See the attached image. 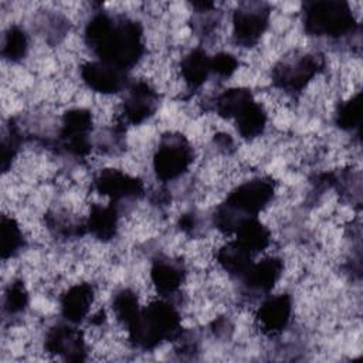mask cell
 Masks as SVG:
<instances>
[{
  "instance_id": "1",
  "label": "cell",
  "mask_w": 363,
  "mask_h": 363,
  "mask_svg": "<svg viewBox=\"0 0 363 363\" xmlns=\"http://www.w3.org/2000/svg\"><path fill=\"white\" fill-rule=\"evenodd\" d=\"M84 40L99 61L126 72L142 60L145 52L140 24L122 14L95 13L85 26Z\"/></svg>"
},
{
  "instance_id": "2",
  "label": "cell",
  "mask_w": 363,
  "mask_h": 363,
  "mask_svg": "<svg viewBox=\"0 0 363 363\" xmlns=\"http://www.w3.org/2000/svg\"><path fill=\"white\" fill-rule=\"evenodd\" d=\"M180 323L177 308L166 299H156L140 309L128 333L135 346L153 349L164 342L177 340L182 335Z\"/></svg>"
},
{
  "instance_id": "3",
  "label": "cell",
  "mask_w": 363,
  "mask_h": 363,
  "mask_svg": "<svg viewBox=\"0 0 363 363\" xmlns=\"http://www.w3.org/2000/svg\"><path fill=\"white\" fill-rule=\"evenodd\" d=\"M356 20L346 1L322 0L311 1L303 9V26L311 35L342 38L350 34Z\"/></svg>"
},
{
  "instance_id": "4",
  "label": "cell",
  "mask_w": 363,
  "mask_h": 363,
  "mask_svg": "<svg viewBox=\"0 0 363 363\" xmlns=\"http://www.w3.org/2000/svg\"><path fill=\"white\" fill-rule=\"evenodd\" d=\"M193 159V147L183 135L162 136L153 155L155 174L162 182L176 180L189 170Z\"/></svg>"
},
{
  "instance_id": "5",
  "label": "cell",
  "mask_w": 363,
  "mask_h": 363,
  "mask_svg": "<svg viewBox=\"0 0 363 363\" xmlns=\"http://www.w3.org/2000/svg\"><path fill=\"white\" fill-rule=\"evenodd\" d=\"M275 194V183L271 177H254L235 186L224 201V207L240 220L257 217L267 208Z\"/></svg>"
},
{
  "instance_id": "6",
  "label": "cell",
  "mask_w": 363,
  "mask_h": 363,
  "mask_svg": "<svg viewBox=\"0 0 363 363\" xmlns=\"http://www.w3.org/2000/svg\"><path fill=\"white\" fill-rule=\"evenodd\" d=\"M322 69V61L313 54L286 57L272 69V82L285 94H299Z\"/></svg>"
},
{
  "instance_id": "7",
  "label": "cell",
  "mask_w": 363,
  "mask_h": 363,
  "mask_svg": "<svg viewBox=\"0 0 363 363\" xmlns=\"http://www.w3.org/2000/svg\"><path fill=\"white\" fill-rule=\"evenodd\" d=\"M92 190L102 197H108L111 203H119L122 200L138 199L143 194V182L119 169H102L92 182Z\"/></svg>"
},
{
  "instance_id": "8",
  "label": "cell",
  "mask_w": 363,
  "mask_h": 363,
  "mask_svg": "<svg viewBox=\"0 0 363 363\" xmlns=\"http://www.w3.org/2000/svg\"><path fill=\"white\" fill-rule=\"evenodd\" d=\"M269 9L262 3L242 4L233 13V37L241 47L255 45L268 27Z\"/></svg>"
},
{
  "instance_id": "9",
  "label": "cell",
  "mask_w": 363,
  "mask_h": 363,
  "mask_svg": "<svg viewBox=\"0 0 363 363\" xmlns=\"http://www.w3.org/2000/svg\"><path fill=\"white\" fill-rule=\"evenodd\" d=\"M79 75L88 89L102 96L125 91L129 84L126 71L99 60L82 64Z\"/></svg>"
},
{
  "instance_id": "10",
  "label": "cell",
  "mask_w": 363,
  "mask_h": 363,
  "mask_svg": "<svg viewBox=\"0 0 363 363\" xmlns=\"http://www.w3.org/2000/svg\"><path fill=\"white\" fill-rule=\"evenodd\" d=\"M126 96L122 102L121 119L123 122L139 125L149 119L157 106V92L146 79H135L126 86Z\"/></svg>"
},
{
  "instance_id": "11",
  "label": "cell",
  "mask_w": 363,
  "mask_h": 363,
  "mask_svg": "<svg viewBox=\"0 0 363 363\" xmlns=\"http://www.w3.org/2000/svg\"><path fill=\"white\" fill-rule=\"evenodd\" d=\"M292 316V299L288 294H277L265 298L255 312V325L265 336L282 333Z\"/></svg>"
},
{
  "instance_id": "12",
  "label": "cell",
  "mask_w": 363,
  "mask_h": 363,
  "mask_svg": "<svg viewBox=\"0 0 363 363\" xmlns=\"http://www.w3.org/2000/svg\"><path fill=\"white\" fill-rule=\"evenodd\" d=\"M94 302V285L89 282H78L65 289L60 296V311L67 323L79 325L91 316Z\"/></svg>"
},
{
  "instance_id": "13",
  "label": "cell",
  "mask_w": 363,
  "mask_h": 363,
  "mask_svg": "<svg viewBox=\"0 0 363 363\" xmlns=\"http://www.w3.org/2000/svg\"><path fill=\"white\" fill-rule=\"evenodd\" d=\"M44 349L50 354H58L67 360H84L86 353L84 335L71 323L51 328L45 336Z\"/></svg>"
},
{
  "instance_id": "14",
  "label": "cell",
  "mask_w": 363,
  "mask_h": 363,
  "mask_svg": "<svg viewBox=\"0 0 363 363\" xmlns=\"http://www.w3.org/2000/svg\"><path fill=\"white\" fill-rule=\"evenodd\" d=\"M284 274V261L277 255H267L254 261L241 277L244 285L255 294H269Z\"/></svg>"
},
{
  "instance_id": "15",
  "label": "cell",
  "mask_w": 363,
  "mask_h": 363,
  "mask_svg": "<svg viewBox=\"0 0 363 363\" xmlns=\"http://www.w3.org/2000/svg\"><path fill=\"white\" fill-rule=\"evenodd\" d=\"M231 119L234 121L240 136L242 139L252 140L264 133L268 122V113L264 105L251 95L240 105Z\"/></svg>"
},
{
  "instance_id": "16",
  "label": "cell",
  "mask_w": 363,
  "mask_h": 363,
  "mask_svg": "<svg viewBox=\"0 0 363 363\" xmlns=\"http://www.w3.org/2000/svg\"><path fill=\"white\" fill-rule=\"evenodd\" d=\"M85 230L96 240L106 242L119 230V210L115 203L92 204L85 220Z\"/></svg>"
},
{
  "instance_id": "17",
  "label": "cell",
  "mask_w": 363,
  "mask_h": 363,
  "mask_svg": "<svg viewBox=\"0 0 363 363\" xmlns=\"http://www.w3.org/2000/svg\"><path fill=\"white\" fill-rule=\"evenodd\" d=\"M231 234H234L233 241L254 257L265 251L271 244L269 228L257 217H244Z\"/></svg>"
},
{
  "instance_id": "18",
  "label": "cell",
  "mask_w": 363,
  "mask_h": 363,
  "mask_svg": "<svg viewBox=\"0 0 363 363\" xmlns=\"http://www.w3.org/2000/svg\"><path fill=\"white\" fill-rule=\"evenodd\" d=\"M150 282L162 296L176 294L186 281V269L177 261L170 258L155 259L150 267Z\"/></svg>"
},
{
  "instance_id": "19",
  "label": "cell",
  "mask_w": 363,
  "mask_h": 363,
  "mask_svg": "<svg viewBox=\"0 0 363 363\" xmlns=\"http://www.w3.org/2000/svg\"><path fill=\"white\" fill-rule=\"evenodd\" d=\"M179 71L189 88H199L211 75V57L204 50L194 48L180 60Z\"/></svg>"
},
{
  "instance_id": "20",
  "label": "cell",
  "mask_w": 363,
  "mask_h": 363,
  "mask_svg": "<svg viewBox=\"0 0 363 363\" xmlns=\"http://www.w3.org/2000/svg\"><path fill=\"white\" fill-rule=\"evenodd\" d=\"M111 308L116 322L123 328L126 326V329L133 323L142 309L138 294L129 288H122L112 296Z\"/></svg>"
},
{
  "instance_id": "21",
  "label": "cell",
  "mask_w": 363,
  "mask_h": 363,
  "mask_svg": "<svg viewBox=\"0 0 363 363\" xmlns=\"http://www.w3.org/2000/svg\"><path fill=\"white\" fill-rule=\"evenodd\" d=\"M24 245V234L17 223V220L11 216H3L1 218V255L3 259H9L16 257L21 247Z\"/></svg>"
},
{
  "instance_id": "22",
  "label": "cell",
  "mask_w": 363,
  "mask_h": 363,
  "mask_svg": "<svg viewBox=\"0 0 363 363\" xmlns=\"http://www.w3.org/2000/svg\"><path fill=\"white\" fill-rule=\"evenodd\" d=\"M30 41L27 33L18 26H10L3 38V57L10 62L21 61L28 52Z\"/></svg>"
},
{
  "instance_id": "23",
  "label": "cell",
  "mask_w": 363,
  "mask_h": 363,
  "mask_svg": "<svg viewBox=\"0 0 363 363\" xmlns=\"http://www.w3.org/2000/svg\"><path fill=\"white\" fill-rule=\"evenodd\" d=\"M362 104H360V92L352 95L349 99L339 104L335 121L336 125L343 130H354L360 125L362 116Z\"/></svg>"
},
{
  "instance_id": "24",
  "label": "cell",
  "mask_w": 363,
  "mask_h": 363,
  "mask_svg": "<svg viewBox=\"0 0 363 363\" xmlns=\"http://www.w3.org/2000/svg\"><path fill=\"white\" fill-rule=\"evenodd\" d=\"M28 305V292L23 281H13L4 292V312L17 315Z\"/></svg>"
},
{
  "instance_id": "25",
  "label": "cell",
  "mask_w": 363,
  "mask_h": 363,
  "mask_svg": "<svg viewBox=\"0 0 363 363\" xmlns=\"http://www.w3.org/2000/svg\"><path fill=\"white\" fill-rule=\"evenodd\" d=\"M238 60L234 54L227 51H220L211 57V74L221 79H227L234 75L238 69Z\"/></svg>"
}]
</instances>
